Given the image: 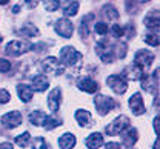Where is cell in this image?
Segmentation results:
<instances>
[{
    "mask_svg": "<svg viewBox=\"0 0 160 149\" xmlns=\"http://www.w3.org/2000/svg\"><path fill=\"white\" fill-rule=\"evenodd\" d=\"M19 34L26 36V37H34V36L39 34V29H37L36 26H32V25H26V26H23L22 29H19Z\"/></svg>",
    "mask_w": 160,
    "mask_h": 149,
    "instance_id": "cell-27",
    "label": "cell"
},
{
    "mask_svg": "<svg viewBox=\"0 0 160 149\" xmlns=\"http://www.w3.org/2000/svg\"><path fill=\"white\" fill-rule=\"evenodd\" d=\"M102 12L105 14V19H106V20H117V17H119L117 9H116L112 5H105L103 9H102Z\"/></svg>",
    "mask_w": 160,
    "mask_h": 149,
    "instance_id": "cell-25",
    "label": "cell"
},
{
    "mask_svg": "<svg viewBox=\"0 0 160 149\" xmlns=\"http://www.w3.org/2000/svg\"><path fill=\"white\" fill-rule=\"evenodd\" d=\"M82 59V54L79 51H76L72 46H66L60 51V60L65 66H74L77 65Z\"/></svg>",
    "mask_w": 160,
    "mask_h": 149,
    "instance_id": "cell-2",
    "label": "cell"
},
{
    "mask_svg": "<svg viewBox=\"0 0 160 149\" xmlns=\"http://www.w3.org/2000/svg\"><path fill=\"white\" fill-rule=\"evenodd\" d=\"M94 105H96L97 111H99L102 115H106L111 109H114V108L117 106V103L111 97H106V95H102V94L94 99Z\"/></svg>",
    "mask_w": 160,
    "mask_h": 149,
    "instance_id": "cell-5",
    "label": "cell"
},
{
    "mask_svg": "<svg viewBox=\"0 0 160 149\" xmlns=\"http://www.w3.org/2000/svg\"><path fill=\"white\" fill-rule=\"evenodd\" d=\"M142 86H143L145 91L152 92V91L157 89V80L152 82V75H143V79H142Z\"/></svg>",
    "mask_w": 160,
    "mask_h": 149,
    "instance_id": "cell-23",
    "label": "cell"
},
{
    "mask_svg": "<svg viewBox=\"0 0 160 149\" xmlns=\"http://www.w3.org/2000/svg\"><path fill=\"white\" fill-rule=\"evenodd\" d=\"M54 29H56V32L62 36V37H65V39H69L71 36H72V23L68 20L66 17L65 19H60V20L56 22V25H54Z\"/></svg>",
    "mask_w": 160,
    "mask_h": 149,
    "instance_id": "cell-8",
    "label": "cell"
},
{
    "mask_svg": "<svg viewBox=\"0 0 160 149\" xmlns=\"http://www.w3.org/2000/svg\"><path fill=\"white\" fill-rule=\"evenodd\" d=\"M108 86L116 92V94H123L126 89H128V82H126V77L125 75H120V74H114V75H109L108 80H106Z\"/></svg>",
    "mask_w": 160,
    "mask_h": 149,
    "instance_id": "cell-4",
    "label": "cell"
},
{
    "mask_svg": "<svg viewBox=\"0 0 160 149\" xmlns=\"http://www.w3.org/2000/svg\"><path fill=\"white\" fill-rule=\"evenodd\" d=\"M96 51H97L99 57L105 62V63H111V62L114 60V55H116V54H114V49H112L106 42L103 43V45H97Z\"/></svg>",
    "mask_w": 160,
    "mask_h": 149,
    "instance_id": "cell-10",
    "label": "cell"
},
{
    "mask_svg": "<svg viewBox=\"0 0 160 149\" xmlns=\"http://www.w3.org/2000/svg\"><path fill=\"white\" fill-rule=\"evenodd\" d=\"M126 74H128V79H131V80H142L143 79V69H140L139 66H136V65H132V66H129L128 69H126Z\"/></svg>",
    "mask_w": 160,
    "mask_h": 149,
    "instance_id": "cell-24",
    "label": "cell"
},
{
    "mask_svg": "<svg viewBox=\"0 0 160 149\" xmlns=\"http://www.w3.org/2000/svg\"><path fill=\"white\" fill-rule=\"evenodd\" d=\"M29 48H31V43L26 40H12L6 45L5 52L11 57H19L22 54H25L26 51H29Z\"/></svg>",
    "mask_w": 160,
    "mask_h": 149,
    "instance_id": "cell-1",
    "label": "cell"
},
{
    "mask_svg": "<svg viewBox=\"0 0 160 149\" xmlns=\"http://www.w3.org/2000/svg\"><path fill=\"white\" fill-rule=\"evenodd\" d=\"M0 149H12V145H11V143H2V145H0Z\"/></svg>",
    "mask_w": 160,
    "mask_h": 149,
    "instance_id": "cell-40",
    "label": "cell"
},
{
    "mask_svg": "<svg viewBox=\"0 0 160 149\" xmlns=\"http://www.w3.org/2000/svg\"><path fill=\"white\" fill-rule=\"evenodd\" d=\"M145 26H148V28H156L157 31H159V11L156 9L154 12L151 11L146 17H145Z\"/></svg>",
    "mask_w": 160,
    "mask_h": 149,
    "instance_id": "cell-21",
    "label": "cell"
},
{
    "mask_svg": "<svg viewBox=\"0 0 160 149\" xmlns=\"http://www.w3.org/2000/svg\"><path fill=\"white\" fill-rule=\"evenodd\" d=\"M17 94H19L20 100L25 102V103L31 102V99H32V89H31L28 85H19L17 86Z\"/></svg>",
    "mask_w": 160,
    "mask_h": 149,
    "instance_id": "cell-19",
    "label": "cell"
},
{
    "mask_svg": "<svg viewBox=\"0 0 160 149\" xmlns=\"http://www.w3.org/2000/svg\"><path fill=\"white\" fill-rule=\"evenodd\" d=\"M143 40H145V43H148V45L159 46V36H157V34H151V32H148V34H145Z\"/></svg>",
    "mask_w": 160,
    "mask_h": 149,
    "instance_id": "cell-31",
    "label": "cell"
},
{
    "mask_svg": "<svg viewBox=\"0 0 160 149\" xmlns=\"http://www.w3.org/2000/svg\"><path fill=\"white\" fill-rule=\"evenodd\" d=\"M9 102V92L6 89H0V105H5Z\"/></svg>",
    "mask_w": 160,
    "mask_h": 149,
    "instance_id": "cell-35",
    "label": "cell"
},
{
    "mask_svg": "<svg viewBox=\"0 0 160 149\" xmlns=\"http://www.w3.org/2000/svg\"><path fill=\"white\" fill-rule=\"evenodd\" d=\"M85 143H86L88 149H99L103 145V135L99 134V132H94V134L88 135V138H86Z\"/></svg>",
    "mask_w": 160,
    "mask_h": 149,
    "instance_id": "cell-16",
    "label": "cell"
},
{
    "mask_svg": "<svg viewBox=\"0 0 160 149\" xmlns=\"http://www.w3.org/2000/svg\"><path fill=\"white\" fill-rule=\"evenodd\" d=\"M154 131H156V135H159V117L154 118Z\"/></svg>",
    "mask_w": 160,
    "mask_h": 149,
    "instance_id": "cell-39",
    "label": "cell"
},
{
    "mask_svg": "<svg viewBox=\"0 0 160 149\" xmlns=\"http://www.w3.org/2000/svg\"><path fill=\"white\" fill-rule=\"evenodd\" d=\"M137 140H139L137 129L128 128V129H125V131L122 132V142H123V145H125V146L131 148V146H132V145H134Z\"/></svg>",
    "mask_w": 160,
    "mask_h": 149,
    "instance_id": "cell-12",
    "label": "cell"
},
{
    "mask_svg": "<svg viewBox=\"0 0 160 149\" xmlns=\"http://www.w3.org/2000/svg\"><path fill=\"white\" fill-rule=\"evenodd\" d=\"M2 123H3L5 128H8V129L17 128V126H20V123H22V114H20L19 111H11V112H8V114H5L2 117Z\"/></svg>",
    "mask_w": 160,
    "mask_h": 149,
    "instance_id": "cell-7",
    "label": "cell"
},
{
    "mask_svg": "<svg viewBox=\"0 0 160 149\" xmlns=\"http://www.w3.org/2000/svg\"><path fill=\"white\" fill-rule=\"evenodd\" d=\"M94 31H96L99 36H105V34L108 32V26H106V23L99 22V23H96V26H94Z\"/></svg>",
    "mask_w": 160,
    "mask_h": 149,
    "instance_id": "cell-34",
    "label": "cell"
},
{
    "mask_svg": "<svg viewBox=\"0 0 160 149\" xmlns=\"http://www.w3.org/2000/svg\"><path fill=\"white\" fill-rule=\"evenodd\" d=\"M29 140H31V134L29 132H23L22 135H17L16 138H14V142L22 146V148H26L28 145H29Z\"/></svg>",
    "mask_w": 160,
    "mask_h": 149,
    "instance_id": "cell-28",
    "label": "cell"
},
{
    "mask_svg": "<svg viewBox=\"0 0 160 149\" xmlns=\"http://www.w3.org/2000/svg\"><path fill=\"white\" fill-rule=\"evenodd\" d=\"M23 2V5L26 6V8H36L37 5H39L40 0H22Z\"/></svg>",
    "mask_w": 160,
    "mask_h": 149,
    "instance_id": "cell-37",
    "label": "cell"
},
{
    "mask_svg": "<svg viewBox=\"0 0 160 149\" xmlns=\"http://www.w3.org/2000/svg\"><path fill=\"white\" fill-rule=\"evenodd\" d=\"M11 69V63L5 59H0V72H8Z\"/></svg>",
    "mask_w": 160,
    "mask_h": 149,
    "instance_id": "cell-36",
    "label": "cell"
},
{
    "mask_svg": "<svg viewBox=\"0 0 160 149\" xmlns=\"http://www.w3.org/2000/svg\"><path fill=\"white\" fill-rule=\"evenodd\" d=\"M105 149H120V145L116 142H109V143H106Z\"/></svg>",
    "mask_w": 160,
    "mask_h": 149,
    "instance_id": "cell-38",
    "label": "cell"
},
{
    "mask_svg": "<svg viewBox=\"0 0 160 149\" xmlns=\"http://www.w3.org/2000/svg\"><path fill=\"white\" fill-rule=\"evenodd\" d=\"M79 89L85 91V92H88V94H94V92H97L99 85H97L92 79L85 77V79H82V80L79 82Z\"/></svg>",
    "mask_w": 160,
    "mask_h": 149,
    "instance_id": "cell-15",
    "label": "cell"
},
{
    "mask_svg": "<svg viewBox=\"0 0 160 149\" xmlns=\"http://www.w3.org/2000/svg\"><path fill=\"white\" fill-rule=\"evenodd\" d=\"M8 2H9V0H0V5H6Z\"/></svg>",
    "mask_w": 160,
    "mask_h": 149,
    "instance_id": "cell-42",
    "label": "cell"
},
{
    "mask_svg": "<svg viewBox=\"0 0 160 149\" xmlns=\"http://www.w3.org/2000/svg\"><path fill=\"white\" fill-rule=\"evenodd\" d=\"M48 86H49V82H48V79L45 75H36V77H32V88L36 91L43 92V91H46Z\"/></svg>",
    "mask_w": 160,
    "mask_h": 149,
    "instance_id": "cell-18",
    "label": "cell"
},
{
    "mask_svg": "<svg viewBox=\"0 0 160 149\" xmlns=\"http://www.w3.org/2000/svg\"><path fill=\"white\" fill-rule=\"evenodd\" d=\"M137 2H140V3H145V2H149V0H137Z\"/></svg>",
    "mask_w": 160,
    "mask_h": 149,
    "instance_id": "cell-43",
    "label": "cell"
},
{
    "mask_svg": "<svg viewBox=\"0 0 160 149\" xmlns=\"http://www.w3.org/2000/svg\"><path fill=\"white\" fill-rule=\"evenodd\" d=\"M40 68H42L43 72H57V74H62V72H63V68L60 66L59 60H57L56 57H46V59L42 62Z\"/></svg>",
    "mask_w": 160,
    "mask_h": 149,
    "instance_id": "cell-9",
    "label": "cell"
},
{
    "mask_svg": "<svg viewBox=\"0 0 160 149\" xmlns=\"http://www.w3.org/2000/svg\"><path fill=\"white\" fill-rule=\"evenodd\" d=\"M154 149H159V138H157L156 143H154Z\"/></svg>",
    "mask_w": 160,
    "mask_h": 149,
    "instance_id": "cell-41",
    "label": "cell"
},
{
    "mask_svg": "<svg viewBox=\"0 0 160 149\" xmlns=\"http://www.w3.org/2000/svg\"><path fill=\"white\" fill-rule=\"evenodd\" d=\"M0 42H2V36H0Z\"/></svg>",
    "mask_w": 160,
    "mask_h": 149,
    "instance_id": "cell-44",
    "label": "cell"
},
{
    "mask_svg": "<svg viewBox=\"0 0 160 149\" xmlns=\"http://www.w3.org/2000/svg\"><path fill=\"white\" fill-rule=\"evenodd\" d=\"M152 60H154V55H152L149 51H146V49H140V51H137V52H136L134 65H136V66H139L140 69H143V68L151 66Z\"/></svg>",
    "mask_w": 160,
    "mask_h": 149,
    "instance_id": "cell-6",
    "label": "cell"
},
{
    "mask_svg": "<svg viewBox=\"0 0 160 149\" xmlns=\"http://www.w3.org/2000/svg\"><path fill=\"white\" fill-rule=\"evenodd\" d=\"M60 89L59 88H54L51 92H49V95H48V106L49 109L52 111V112H57L59 111V106H60Z\"/></svg>",
    "mask_w": 160,
    "mask_h": 149,
    "instance_id": "cell-14",
    "label": "cell"
},
{
    "mask_svg": "<svg viewBox=\"0 0 160 149\" xmlns=\"http://www.w3.org/2000/svg\"><path fill=\"white\" fill-rule=\"evenodd\" d=\"M43 5H45V8H46V11H56V9H59L60 6V0H43Z\"/></svg>",
    "mask_w": 160,
    "mask_h": 149,
    "instance_id": "cell-32",
    "label": "cell"
},
{
    "mask_svg": "<svg viewBox=\"0 0 160 149\" xmlns=\"http://www.w3.org/2000/svg\"><path fill=\"white\" fill-rule=\"evenodd\" d=\"M111 34H112L116 39H120V37L125 36V29H123L120 25H112V26H111Z\"/></svg>",
    "mask_w": 160,
    "mask_h": 149,
    "instance_id": "cell-33",
    "label": "cell"
},
{
    "mask_svg": "<svg viewBox=\"0 0 160 149\" xmlns=\"http://www.w3.org/2000/svg\"><path fill=\"white\" fill-rule=\"evenodd\" d=\"M76 120L79 122L80 126H88V125L91 123V115H89V112H88V111H85V109H79V111L76 112Z\"/></svg>",
    "mask_w": 160,
    "mask_h": 149,
    "instance_id": "cell-22",
    "label": "cell"
},
{
    "mask_svg": "<svg viewBox=\"0 0 160 149\" xmlns=\"http://www.w3.org/2000/svg\"><path fill=\"white\" fill-rule=\"evenodd\" d=\"M32 149H49V146L46 145L43 137H36L32 140Z\"/></svg>",
    "mask_w": 160,
    "mask_h": 149,
    "instance_id": "cell-30",
    "label": "cell"
},
{
    "mask_svg": "<svg viewBox=\"0 0 160 149\" xmlns=\"http://www.w3.org/2000/svg\"><path fill=\"white\" fill-rule=\"evenodd\" d=\"M129 128V118L126 115H119L116 120H112L111 125H108L105 128V132L108 135H117V134H122L125 129Z\"/></svg>",
    "mask_w": 160,
    "mask_h": 149,
    "instance_id": "cell-3",
    "label": "cell"
},
{
    "mask_svg": "<svg viewBox=\"0 0 160 149\" xmlns=\"http://www.w3.org/2000/svg\"><path fill=\"white\" fill-rule=\"evenodd\" d=\"M29 122L32 123V125H36V126H43V123H45V120H46V114L43 112V111H34V112H31L29 114Z\"/></svg>",
    "mask_w": 160,
    "mask_h": 149,
    "instance_id": "cell-20",
    "label": "cell"
},
{
    "mask_svg": "<svg viewBox=\"0 0 160 149\" xmlns=\"http://www.w3.org/2000/svg\"><path fill=\"white\" fill-rule=\"evenodd\" d=\"M59 145L62 149H72L76 146V137L72 134H63L59 138Z\"/></svg>",
    "mask_w": 160,
    "mask_h": 149,
    "instance_id": "cell-17",
    "label": "cell"
},
{
    "mask_svg": "<svg viewBox=\"0 0 160 149\" xmlns=\"http://www.w3.org/2000/svg\"><path fill=\"white\" fill-rule=\"evenodd\" d=\"M94 20V14H86L82 22H80V26H79V32L82 36V39H86L91 32V23Z\"/></svg>",
    "mask_w": 160,
    "mask_h": 149,
    "instance_id": "cell-13",
    "label": "cell"
},
{
    "mask_svg": "<svg viewBox=\"0 0 160 149\" xmlns=\"http://www.w3.org/2000/svg\"><path fill=\"white\" fill-rule=\"evenodd\" d=\"M129 109L136 114V115H142L145 112V105H143V99L140 95V92H136L131 99H129Z\"/></svg>",
    "mask_w": 160,
    "mask_h": 149,
    "instance_id": "cell-11",
    "label": "cell"
},
{
    "mask_svg": "<svg viewBox=\"0 0 160 149\" xmlns=\"http://www.w3.org/2000/svg\"><path fill=\"white\" fill-rule=\"evenodd\" d=\"M62 125V120L57 118V117H54V115H46V120H45V123H43V126L46 129H54Z\"/></svg>",
    "mask_w": 160,
    "mask_h": 149,
    "instance_id": "cell-26",
    "label": "cell"
},
{
    "mask_svg": "<svg viewBox=\"0 0 160 149\" xmlns=\"http://www.w3.org/2000/svg\"><path fill=\"white\" fill-rule=\"evenodd\" d=\"M77 11H79V2H71V3L66 5V8L63 9V14L68 16V17H72V16L77 14Z\"/></svg>",
    "mask_w": 160,
    "mask_h": 149,
    "instance_id": "cell-29",
    "label": "cell"
}]
</instances>
